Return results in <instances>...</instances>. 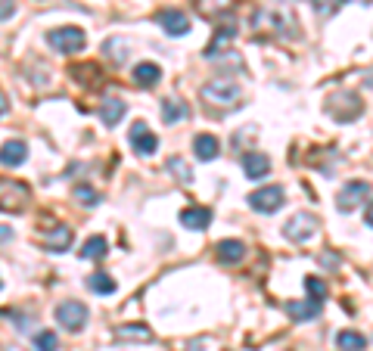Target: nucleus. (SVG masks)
<instances>
[{"label": "nucleus", "mask_w": 373, "mask_h": 351, "mask_svg": "<svg viewBox=\"0 0 373 351\" xmlns=\"http://www.w3.org/2000/svg\"><path fill=\"white\" fill-rule=\"evenodd\" d=\"M199 94H203V99L209 106H233V103H240L243 90L233 78H212L209 84H203Z\"/></svg>", "instance_id": "f257e3e1"}, {"label": "nucleus", "mask_w": 373, "mask_h": 351, "mask_svg": "<svg viewBox=\"0 0 373 351\" xmlns=\"http://www.w3.org/2000/svg\"><path fill=\"white\" fill-rule=\"evenodd\" d=\"M47 44L53 47L56 53L75 56V53H81V50H84V44H88V34H84L78 25H62V28L47 32Z\"/></svg>", "instance_id": "f03ea898"}, {"label": "nucleus", "mask_w": 373, "mask_h": 351, "mask_svg": "<svg viewBox=\"0 0 373 351\" xmlns=\"http://www.w3.org/2000/svg\"><path fill=\"white\" fill-rule=\"evenodd\" d=\"M28 187L22 181H13V177H0V212H13V214H19V212H25V205H28Z\"/></svg>", "instance_id": "7ed1b4c3"}, {"label": "nucleus", "mask_w": 373, "mask_h": 351, "mask_svg": "<svg viewBox=\"0 0 373 351\" xmlns=\"http://www.w3.org/2000/svg\"><path fill=\"white\" fill-rule=\"evenodd\" d=\"M327 112L336 121H355L364 112V103H361V97L351 94V90H339L336 97L327 99Z\"/></svg>", "instance_id": "20e7f679"}, {"label": "nucleus", "mask_w": 373, "mask_h": 351, "mask_svg": "<svg viewBox=\"0 0 373 351\" xmlns=\"http://www.w3.org/2000/svg\"><path fill=\"white\" fill-rule=\"evenodd\" d=\"M318 224H320V221L314 218V214L299 212V214H292V218L283 224V236L290 242H308L314 233H318Z\"/></svg>", "instance_id": "39448f33"}, {"label": "nucleus", "mask_w": 373, "mask_h": 351, "mask_svg": "<svg viewBox=\"0 0 373 351\" xmlns=\"http://www.w3.org/2000/svg\"><path fill=\"white\" fill-rule=\"evenodd\" d=\"M283 202H286V193H283V187H277V184L249 193V209H255V212H262V214L280 212V205H283Z\"/></svg>", "instance_id": "423d86ee"}, {"label": "nucleus", "mask_w": 373, "mask_h": 351, "mask_svg": "<svg viewBox=\"0 0 373 351\" xmlns=\"http://www.w3.org/2000/svg\"><path fill=\"white\" fill-rule=\"evenodd\" d=\"M88 317H90L88 305L75 302V298H72V302H62L60 308H56V320H60L69 333H81L84 324H88Z\"/></svg>", "instance_id": "0eeeda50"}, {"label": "nucleus", "mask_w": 373, "mask_h": 351, "mask_svg": "<svg viewBox=\"0 0 373 351\" xmlns=\"http://www.w3.org/2000/svg\"><path fill=\"white\" fill-rule=\"evenodd\" d=\"M364 196H370V184L367 181H351V184H346V187L339 190L336 205H339V212H355L358 205H361Z\"/></svg>", "instance_id": "6e6552de"}, {"label": "nucleus", "mask_w": 373, "mask_h": 351, "mask_svg": "<svg viewBox=\"0 0 373 351\" xmlns=\"http://www.w3.org/2000/svg\"><path fill=\"white\" fill-rule=\"evenodd\" d=\"M156 19H159L165 34H171V38H184V34L190 32V19H186L184 10H162Z\"/></svg>", "instance_id": "1a4fd4ad"}, {"label": "nucleus", "mask_w": 373, "mask_h": 351, "mask_svg": "<svg viewBox=\"0 0 373 351\" xmlns=\"http://www.w3.org/2000/svg\"><path fill=\"white\" fill-rule=\"evenodd\" d=\"M131 146L137 149L140 156H153L156 149H159V137L147 128V121H137V125L131 128Z\"/></svg>", "instance_id": "9d476101"}, {"label": "nucleus", "mask_w": 373, "mask_h": 351, "mask_svg": "<svg viewBox=\"0 0 373 351\" xmlns=\"http://www.w3.org/2000/svg\"><path fill=\"white\" fill-rule=\"evenodd\" d=\"M320 311H324V302H318V298H305V302H286V314H290L296 324H308V320L320 317Z\"/></svg>", "instance_id": "9b49d317"}, {"label": "nucleus", "mask_w": 373, "mask_h": 351, "mask_svg": "<svg viewBox=\"0 0 373 351\" xmlns=\"http://www.w3.org/2000/svg\"><path fill=\"white\" fill-rule=\"evenodd\" d=\"M28 159V146L22 140H6L4 146H0V165L4 168H19Z\"/></svg>", "instance_id": "f8f14e48"}, {"label": "nucleus", "mask_w": 373, "mask_h": 351, "mask_svg": "<svg viewBox=\"0 0 373 351\" xmlns=\"http://www.w3.org/2000/svg\"><path fill=\"white\" fill-rule=\"evenodd\" d=\"M193 6H196L199 16L221 19V16H227V13L236 10V0H193Z\"/></svg>", "instance_id": "ddd939ff"}, {"label": "nucleus", "mask_w": 373, "mask_h": 351, "mask_svg": "<svg viewBox=\"0 0 373 351\" xmlns=\"http://www.w3.org/2000/svg\"><path fill=\"white\" fill-rule=\"evenodd\" d=\"M181 224L190 227V230H205L212 224V209H205V205H186L181 212Z\"/></svg>", "instance_id": "4468645a"}, {"label": "nucleus", "mask_w": 373, "mask_h": 351, "mask_svg": "<svg viewBox=\"0 0 373 351\" xmlns=\"http://www.w3.org/2000/svg\"><path fill=\"white\" fill-rule=\"evenodd\" d=\"M69 242H72V227H66V224H56L50 233L41 236V246H44L47 252H66Z\"/></svg>", "instance_id": "2eb2a0df"}, {"label": "nucleus", "mask_w": 373, "mask_h": 351, "mask_svg": "<svg viewBox=\"0 0 373 351\" xmlns=\"http://www.w3.org/2000/svg\"><path fill=\"white\" fill-rule=\"evenodd\" d=\"M243 171H246L249 181H258V177H264L271 171V159L264 153H243Z\"/></svg>", "instance_id": "dca6fc26"}, {"label": "nucleus", "mask_w": 373, "mask_h": 351, "mask_svg": "<svg viewBox=\"0 0 373 351\" xmlns=\"http://www.w3.org/2000/svg\"><path fill=\"white\" fill-rule=\"evenodd\" d=\"M125 112H128L125 99L109 97V99H103V106H100V121H103V125H109V128H116L118 121L125 118Z\"/></svg>", "instance_id": "f3484780"}, {"label": "nucleus", "mask_w": 373, "mask_h": 351, "mask_svg": "<svg viewBox=\"0 0 373 351\" xmlns=\"http://www.w3.org/2000/svg\"><path fill=\"white\" fill-rule=\"evenodd\" d=\"M215 255H218V261H224V264H236L246 258V246H243L240 240H221L218 246H215Z\"/></svg>", "instance_id": "a211bd4d"}, {"label": "nucleus", "mask_w": 373, "mask_h": 351, "mask_svg": "<svg viewBox=\"0 0 373 351\" xmlns=\"http://www.w3.org/2000/svg\"><path fill=\"white\" fill-rule=\"evenodd\" d=\"M193 153H196L199 162H212V159H218L221 143H218V137H212V134H199V137L193 140Z\"/></svg>", "instance_id": "6ab92c4d"}, {"label": "nucleus", "mask_w": 373, "mask_h": 351, "mask_svg": "<svg viewBox=\"0 0 373 351\" xmlns=\"http://www.w3.org/2000/svg\"><path fill=\"white\" fill-rule=\"evenodd\" d=\"M131 78H134V84H137V88H153V84H159L162 69L156 66V62H137L134 71H131Z\"/></svg>", "instance_id": "aec40b11"}, {"label": "nucleus", "mask_w": 373, "mask_h": 351, "mask_svg": "<svg viewBox=\"0 0 373 351\" xmlns=\"http://www.w3.org/2000/svg\"><path fill=\"white\" fill-rule=\"evenodd\" d=\"M181 118H190V106H186L184 99H175V97L162 99V121L165 125H177Z\"/></svg>", "instance_id": "412c9836"}, {"label": "nucleus", "mask_w": 373, "mask_h": 351, "mask_svg": "<svg viewBox=\"0 0 373 351\" xmlns=\"http://www.w3.org/2000/svg\"><path fill=\"white\" fill-rule=\"evenodd\" d=\"M106 255H109V242H106V236H90V240L81 246L84 261H103Z\"/></svg>", "instance_id": "4be33fe9"}, {"label": "nucleus", "mask_w": 373, "mask_h": 351, "mask_svg": "<svg viewBox=\"0 0 373 351\" xmlns=\"http://www.w3.org/2000/svg\"><path fill=\"white\" fill-rule=\"evenodd\" d=\"M116 336L118 342H149L153 339V333H149V326H143V324H125V326H116Z\"/></svg>", "instance_id": "5701e85b"}, {"label": "nucleus", "mask_w": 373, "mask_h": 351, "mask_svg": "<svg viewBox=\"0 0 373 351\" xmlns=\"http://www.w3.org/2000/svg\"><path fill=\"white\" fill-rule=\"evenodd\" d=\"M336 345L342 351H364L367 348V339H364L361 333H355V329H342V333L336 336Z\"/></svg>", "instance_id": "b1692460"}, {"label": "nucleus", "mask_w": 373, "mask_h": 351, "mask_svg": "<svg viewBox=\"0 0 373 351\" xmlns=\"http://www.w3.org/2000/svg\"><path fill=\"white\" fill-rule=\"evenodd\" d=\"M72 75L81 84H88V88H100L103 84V75H100V69L93 62H88V66H72Z\"/></svg>", "instance_id": "393cba45"}, {"label": "nucleus", "mask_w": 373, "mask_h": 351, "mask_svg": "<svg viewBox=\"0 0 373 351\" xmlns=\"http://www.w3.org/2000/svg\"><path fill=\"white\" fill-rule=\"evenodd\" d=\"M231 38H236V25H218V34L212 38V44H209V50H205V56H209V60H212V56H218L221 47H224Z\"/></svg>", "instance_id": "a878e982"}, {"label": "nucleus", "mask_w": 373, "mask_h": 351, "mask_svg": "<svg viewBox=\"0 0 373 351\" xmlns=\"http://www.w3.org/2000/svg\"><path fill=\"white\" fill-rule=\"evenodd\" d=\"M88 286H90L93 292H100V296H112V292H116V280H112L109 274H103V270H97V274H90Z\"/></svg>", "instance_id": "bb28decb"}, {"label": "nucleus", "mask_w": 373, "mask_h": 351, "mask_svg": "<svg viewBox=\"0 0 373 351\" xmlns=\"http://www.w3.org/2000/svg\"><path fill=\"white\" fill-rule=\"evenodd\" d=\"M168 171H175V177L181 184H193V168L184 159H177V156H175V159H168Z\"/></svg>", "instance_id": "cd10ccee"}, {"label": "nucleus", "mask_w": 373, "mask_h": 351, "mask_svg": "<svg viewBox=\"0 0 373 351\" xmlns=\"http://www.w3.org/2000/svg\"><path fill=\"white\" fill-rule=\"evenodd\" d=\"M34 348L38 351H60V339H56V333H50V329H41V333L34 336Z\"/></svg>", "instance_id": "c85d7f7f"}, {"label": "nucleus", "mask_w": 373, "mask_h": 351, "mask_svg": "<svg viewBox=\"0 0 373 351\" xmlns=\"http://www.w3.org/2000/svg\"><path fill=\"white\" fill-rule=\"evenodd\" d=\"M305 289H308V298H318V302L327 298V283L320 277H305Z\"/></svg>", "instance_id": "c756f323"}, {"label": "nucleus", "mask_w": 373, "mask_h": 351, "mask_svg": "<svg viewBox=\"0 0 373 351\" xmlns=\"http://www.w3.org/2000/svg\"><path fill=\"white\" fill-rule=\"evenodd\" d=\"M72 196H75L81 205H88V209H93V205L100 202V196H97V190H93V187H75Z\"/></svg>", "instance_id": "7c9ffc66"}, {"label": "nucleus", "mask_w": 373, "mask_h": 351, "mask_svg": "<svg viewBox=\"0 0 373 351\" xmlns=\"http://www.w3.org/2000/svg\"><path fill=\"white\" fill-rule=\"evenodd\" d=\"M311 6L320 13V16H330V13H336L342 6V0H311Z\"/></svg>", "instance_id": "2f4dec72"}, {"label": "nucleus", "mask_w": 373, "mask_h": 351, "mask_svg": "<svg viewBox=\"0 0 373 351\" xmlns=\"http://www.w3.org/2000/svg\"><path fill=\"white\" fill-rule=\"evenodd\" d=\"M13 13H16V4H13V0H0V22H4V19H10Z\"/></svg>", "instance_id": "473e14b6"}, {"label": "nucleus", "mask_w": 373, "mask_h": 351, "mask_svg": "<svg viewBox=\"0 0 373 351\" xmlns=\"http://www.w3.org/2000/svg\"><path fill=\"white\" fill-rule=\"evenodd\" d=\"M364 221H367V224H370V227H373V202H370V205H367V214H364Z\"/></svg>", "instance_id": "72a5a7b5"}, {"label": "nucleus", "mask_w": 373, "mask_h": 351, "mask_svg": "<svg viewBox=\"0 0 373 351\" xmlns=\"http://www.w3.org/2000/svg\"><path fill=\"white\" fill-rule=\"evenodd\" d=\"M10 236H13L10 227H0V240H10Z\"/></svg>", "instance_id": "f704fd0d"}, {"label": "nucleus", "mask_w": 373, "mask_h": 351, "mask_svg": "<svg viewBox=\"0 0 373 351\" xmlns=\"http://www.w3.org/2000/svg\"><path fill=\"white\" fill-rule=\"evenodd\" d=\"M4 112H6V103H4V97H0V116H4Z\"/></svg>", "instance_id": "c9c22d12"}, {"label": "nucleus", "mask_w": 373, "mask_h": 351, "mask_svg": "<svg viewBox=\"0 0 373 351\" xmlns=\"http://www.w3.org/2000/svg\"><path fill=\"white\" fill-rule=\"evenodd\" d=\"M10 351H19V348H10Z\"/></svg>", "instance_id": "e433bc0d"}]
</instances>
